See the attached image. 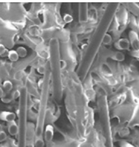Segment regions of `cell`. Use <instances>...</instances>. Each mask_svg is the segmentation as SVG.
Here are the masks:
<instances>
[{"mask_svg":"<svg viewBox=\"0 0 139 147\" xmlns=\"http://www.w3.org/2000/svg\"><path fill=\"white\" fill-rule=\"evenodd\" d=\"M51 72L49 71L47 68L46 72L44 74V78L41 86V93H40V105L38 110L37 120L35 128V136L36 138H42L44 131L45 117L47 112L48 102H49V88H50Z\"/></svg>","mask_w":139,"mask_h":147,"instance_id":"3957f363","label":"cell"},{"mask_svg":"<svg viewBox=\"0 0 139 147\" xmlns=\"http://www.w3.org/2000/svg\"><path fill=\"white\" fill-rule=\"evenodd\" d=\"M2 101L4 102V103H9V102H11V100H13L12 97H10V96H4L2 99Z\"/></svg>","mask_w":139,"mask_h":147,"instance_id":"7402d4cb","label":"cell"},{"mask_svg":"<svg viewBox=\"0 0 139 147\" xmlns=\"http://www.w3.org/2000/svg\"><path fill=\"white\" fill-rule=\"evenodd\" d=\"M7 139V134L5 131H0V143H2Z\"/></svg>","mask_w":139,"mask_h":147,"instance_id":"ffe728a7","label":"cell"},{"mask_svg":"<svg viewBox=\"0 0 139 147\" xmlns=\"http://www.w3.org/2000/svg\"><path fill=\"white\" fill-rule=\"evenodd\" d=\"M50 51L51 77L52 79L54 94L57 100H60L63 96V83L61 79V65H60V47L57 39L53 38L49 43Z\"/></svg>","mask_w":139,"mask_h":147,"instance_id":"7a4b0ae2","label":"cell"},{"mask_svg":"<svg viewBox=\"0 0 139 147\" xmlns=\"http://www.w3.org/2000/svg\"><path fill=\"white\" fill-rule=\"evenodd\" d=\"M112 36H111L109 34H107H107L104 35V36H103L102 43H103V45H110L111 43H112Z\"/></svg>","mask_w":139,"mask_h":147,"instance_id":"9a60e30c","label":"cell"},{"mask_svg":"<svg viewBox=\"0 0 139 147\" xmlns=\"http://www.w3.org/2000/svg\"><path fill=\"white\" fill-rule=\"evenodd\" d=\"M46 70H47V68L45 66H43V65H40L37 68L38 73L40 74H45Z\"/></svg>","mask_w":139,"mask_h":147,"instance_id":"44dd1931","label":"cell"},{"mask_svg":"<svg viewBox=\"0 0 139 147\" xmlns=\"http://www.w3.org/2000/svg\"><path fill=\"white\" fill-rule=\"evenodd\" d=\"M88 3H79V21L81 23H85L88 21Z\"/></svg>","mask_w":139,"mask_h":147,"instance_id":"5b68a950","label":"cell"},{"mask_svg":"<svg viewBox=\"0 0 139 147\" xmlns=\"http://www.w3.org/2000/svg\"><path fill=\"white\" fill-rule=\"evenodd\" d=\"M115 47L117 50H129L130 47V40L126 38H121L115 43Z\"/></svg>","mask_w":139,"mask_h":147,"instance_id":"ba28073f","label":"cell"},{"mask_svg":"<svg viewBox=\"0 0 139 147\" xmlns=\"http://www.w3.org/2000/svg\"><path fill=\"white\" fill-rule=\"evenodd\" d=\"M54 134V128L51 124H48L44 130V138L45 141L49 143L53 140Z\"/></svg>","mask_w":139,"mask_h":147,"instance_id":"9c48e42d","label":"cell"},{"mask_svg":"<svg viewBox=\"0 0 139 147\" xmlns=\"http://www.w3.org/2000/svg\"><path fill=\"white\" fill-rule=\"evenodd\" d=\"M13 83L10 80H5L3 83V86H2V88H3L6 92H10L11 90L13 89Z\"/></svg>","mask_w":139,"mask_h":147,"instance_id":"4fadbf2b","label":"cell"},{"mask_svg":"<svg viewBox=\"0 0 139 147\" xmlns=\"http://www.w3.org/2000/svg\"><path fill=\"white\" fill-rule=\"evenodd\" d=\"M119 146L120 147H136L132 144H130V143L126 141V140H121L119 142Z\"/></svg>","mask_w":139,"mask_h":147,"instance_id":"d6986e66","label":"cell"},{"mask_svg":"<svg viewBox=\"0 0 139 147\" xmlns=\"http://www.w3.org/2000/svg\"><path fill=\"white\" fill-rule=\"evenodd\" d=\"M16 52L18 53L20 57H25L28 54L27 49L23 46H20L16 49Z\"/></svg>","mask_w":139,"mask_h":147,"instance_id":"5bb4252c","label":"cell"},{"mask_svg":"<svg viewBox=\"0 0 139 147\" xmlns=\"http://www.w3.org/2000/svg\"><path fill=\"white\" fill-rule=\"evenodd\" d=\"M6 52V48L2 43H0V56L3 55Z\"/></svg>","mask_w":139,"mask_h":147,"instance_id":"d4e9b609","label":"cell"},{"mask_svg":"<svg viewBox=\"0 0 139 147\" xmlns=\"http://www.w3.org/2000/svg\"><path fill=\"white\" fill-rule=\"evenodd\" d=\"M7 57L11 62H17L19 60V58H20L18 53L16 52V51L15 50L9 51L7 53Z\"/></svg>","mask_w":139,"mask_h":147,"instance_id":"7c38bea8","label":"cell"},{"mask_svg":"<svg viewBox=\"0 0 139 147\" xmlns=\"http://www.w3.org/2000/svg\"><path fill=\"white\" fill-rule=\"evenodd\" d=\"M117 3H109L105 10L103 16L100 20L98 26L96 28L94 34H92L90 42L88 43L86 52L83 55L81 63L78 70V74L80 77H85L88 73V69L94 62V57L103 44V36L107 34L109 28L110 26L115 14L117 8Z\"/></svg>","mask_w":139,"mask_h":147,"instance_id":"6da1fadb","label":"cell"},{"mask_svg":"<svg viewBox=\"0 0 139 147\" xmlns=\"http://www.w3.org/2000/svg\"><path fill=\"white\" fill-rule=\"evenodd\" d=\"M63 21L65 22V23H70L72 22L73 21V16H72L69 13H65V14L63 15Z\"/></svg>","mask_w":139,"mask_h":147,"instance_id":"e0dca14e","label":"cell"},{"mask_svg":"<svg viewBox=\"0 0 139 147\" xmlns=\"http://www.w3.org/2000/svg\"><path fill=\"white\" fill-rule=\"evenodd\" d=\"M4 94H5V93H4V89L2 87H0V99H2L5 96Z\"/></svg>","mask_w":139,"mask_h":147,"instance_id":"484cf974","label":"cell"},{"mask_svg":"<svg viewBox=\"0 0 139 147\" xmlns=\"http://www.w3.org/2000/svg\"><path fill=\"white\" fill-rule=\"evenodd\" d=\"M109 57L117 62H123L126 57H125V54L123 52L115 51V52H112V54H110V56H109Z\"/></svg>","mask_w":139,"mask_h":147,"instance_id":"8fae6325","label":"cell"},{"mask_svg":"<svg viewBox=\"0 0 139 147\" xmlns=\"http://www.w3.org/2000/svg\"><path fill=\"white\" fill-rule=\"evenodd\" d=\"M34 145V147H44L45 142L42 138H36Z\"/></svg>","mask_w":139,"mask_h":147,"instance_id":"2e32d148","label":"cell"},{"mask_svg":"<svg viewBox=\"0 0 139 147\" xmlns=\"http://www.w3.org/2000/svg\"><path fill=\"white\" fill-rule=\"evenodd\" d=\"M11 97H12L13 100H16V99L20 98V97H21V92H20V90H15L11 94Z\"/></svg>","mask_w":139,"mask_h":147,"instance_id":"ac0fdd59","label":"cell"},{"mask_svg":"<svg viewBox=\"0 0 139 147\" xmlns=\"http://www.w3.org/2000/svg\"><path fill=\"white\" fill-rule=\"evenodd\" d=\"M131 55L133 57L137 58V59H139V49H138V50H132L131 51Z\"/></svg>","mask_w":139,"mask_h":147,"instance_id":"cb8c5ba5","label":"cell"},{"mask_svg":"<svg viewBox=\"0 0 139 147\" xmlns=\"http://www.w3.org/2000/svg\"><path fill=\"white\" fill-rule=\"evenodd\" d=\"M2 131V125L0 124V131Z\"/></svg>","mask_w":139,"mask_h":147,"instance_id":"4316f807","label":"cell"},{"mask_svg":"<svg viewBox=\"0 0 139 147\" xmlns=\"http://www.w3.org/2000/svg\"><path fill=\"white\" fill-rule=\"evenodd\" d=\"M15 119H16V115L12 111H3L0 112V120H3L5 122L10 123L15 121Z\"/></svg>","mask_w":139,"mask_h":147,"instance_id":"52a82bcc","label":"cell"},{"mask_svg":"<svg viewBox=\"0 0 139 147\" xmlns=\"http://www.w3.org/2000/svg\"><path fill=\"white\" fill-rule=\"evenodd\" d=\"M129 40H130V45L133 50L139 49V36L136 31H130L129 32Z\"/></svg>","mask_w":139,"mask_h":147,"instance_id":"8992f818","label":"cell"},{"mask_svg":"<svg viewBox=\"0 0 139 147\" xmlns=\"http://www.w3.org/2000/svg\"><path fill=\"white\" fill-rule=\"evenodd\" d=\"M98 110H99V117L101 127L103 129V132L108 138L111 137V122L109 117V111L108 102L106 95H101L98 100Z\"/></svg>","mask_w":139,"mask_h":147,"instance_id":"277c9868","label":"cell"},{"mask_svg":"<svg viewBox=\"0 0 139 147\" xmlns=\"http://www.w3.org/2000/svg\"><path fill=\"white\" fill-rule=\"evenodd\" d=\"M22 77H23V73H22V71H20L16 72L14 75V78L16 80H20L22 78Z\"/></svg>","mask_w":139,"mask_h":147,"instance_id":"603a6c76","label":"cell"},{"mask_svg":"<svg viewBox=\"0 0 139 147\" xmlns=\"http://www.w3.org/2000/svg\"><path fill=\"white\" fill-rule=\"evenodd\" d=\"M7 131L10 135L12 136H16L18 135L19 131H20V128L18 127V125L16 124L15 121L11 122L8 123V127H7Z\"/></svg>","mask_w":139,"mask_h":147,"instance_id":"30bf717a","label":"cell"}]
</instances>
